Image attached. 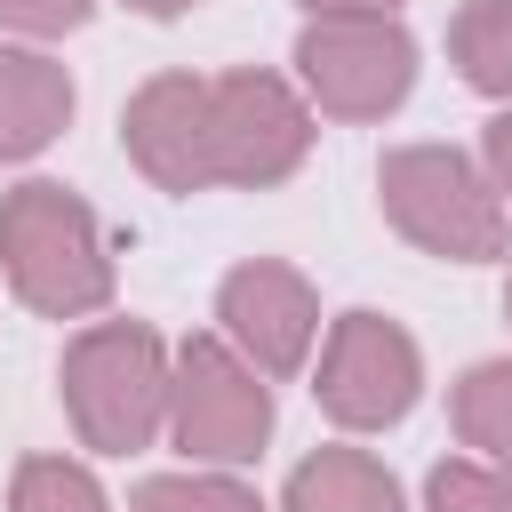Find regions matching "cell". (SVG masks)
<instances>
[{
	"instance_id": "obj_3",
	"label": "cell",
	"mask_w": 512,
	"mask_h": 512,
	"mask_svg": "<svg viewBox=\"0 0 512 512\" xmlns=\"http://www.w3.org/2000/svg\"><path fill=\"white\" fill-rule=\"evenodd\" d=\"M376 200L400 240H416L424 256H448V264H488L512 240L496 176L456 144H392L376 160Z\"/></svg>"
},
{
	"instance_id": "obj_16",
	"label": "cell",
	"mask_w": 512,
	"mask_h": 512,
	"mask_svg": "<svg viewBox=\"0 0 512 512\" xmlns=\"http://www.w3.org/2000/svg\"><path fill=\"white\" fill-rule=\"evenodd\" d=\"M424 512H512V472L480 456H440L424 472Z\"/></svg>"
},
{
	"instance_id": "obj_6",
	"label": "cell",
	"mask_w": 512,
	"mask_h": 512,
	"mask_svg": "<svg viewBox=\"0 0 512 512\" xmlns=\"http://www.w3.org/2000/svg\"><path fill=\"white\" fill-rule=\"evenodd\" d=\"M304 152H312V104H304L296 80H280L264 64L208 80V168H216V184H240V192L288 184L304 168Z\"/></svg>"
},
{
	"instance_id": "obj_18",
	"label": "cell",
	"mask_w": 512,
	"mask_h": 512,
	"mask_svg": "<svg viewBox=\"0 0 512 512\" xmlns=\"http://www.w3.org/2000/svg\"><path fill=\"white\" fill-rule=\"evenodd\" d=\"M480 168H488V176H496V192L512 200V104L488 120V136H480Z\"/></svg>"
},
{
	"instance_id": "obj_2",
	"label": "cell",
	"mask_w": 512,
	"mask_h": 512,
	"mask_svg": "<svg viewBox=\"0 0 512 512\" xmlns=\"http://www.w3.org/2000/svg\"><path fill=\"white\" fill-rule=\"evenodd\" d=\"M56 392H64L80 448H96V456L152 448V432L168 424V344H160V328L88 320L56 360Z\"/></svg>"
},
{
	"instance_id": "obj_10",
	"label": "cell",
	"mask_w": 512,
	"mask_h": 512,
	"mask_svg": "<svg viewBox=\"0 0 512 512\" xmlns=\"http://www.w3.org/2000/svg\"><path fill=\"white\" fill-rule=\"evenodd\" d=\"M72 72L48 48H8L0 40V160H32L72 128Z\"/></svg>"
},
{
	"instance_id": "obj_5",
	"label": "cell",
	"mask_w": 512,
	"mask_h": 512,
	"mask_svg": "<svg viewBox=\"0 0 512 512\" xmlns=\"http://www.w3.org/2000/svg\"><path fill=\"white\" fill-rule=\"evenodd\" d=\"M296 88L328 120H384L416 88V32L384 8L312 16L296 32Z\"/></svg>"
},
{
	"instance_id": "obj_15",
	"label": "cell",
	"mask_w": 512,
	"mask_h": 512,
	"mask_svg": "<svg viewBox=\"0 0 512 512\" xmlns=\"http://www.w3.org/2000/svg\"><path fill=\"white\" fill-rule=\"evenodd\" d=\"M8 512H112V496L72 456H24L8 480Z\"/></svg>"
},
{
	"instance_id": "obj_21",
	"label": "cell",
	"mask_w": 512,
	"mask_h": 512,
	"mask_svg": "<svg viewBox=\"0 0 512 512\" xmlns=\"http://www.w3.org/2000/svg\"><path fill=\"white\" fill-rule=\"evenodd\" d=\"M504 320H512V272H504Z\"/></svg>"
},
{
	"instance_id": "obj_11",
	"label": "cell",
	"mask_w": 512,
	"mask_h": 512,
	"mask_svg": "<svg viewBox=\"0 0 512 512\" xmlns=\"http://www.w3.org/2000/svg\"><path fill=\"white\" fill-rule=\"evenodd\" d=\"M280 512H400V480L368 456V448H312L288 488H280Z\"/></svg>"
},
{
	"instance_id": "obj_4",
	"label": "cell",
	"mask_w": 512,
	"mask_h": 512,
	"mask_svg": "<svg viewBox=\"0 0 512 512\" xmlns=\"http://www.w3.org/2000/svg\"><path fill=\"white\" fill-rule=\"evenodd\" d=\"M192 464H248L272 440V376H256L216 328L184 336L168 352V424H160Z\"/></svg>"
},
{
	"instance_id": "obj_20",
	"label": "cell",
	"mask_w": 512,
	"mask_h": 512,
	"mask_svg": "<svg viewBox=\"0 0 512 512\" xmlns=\"http://www.w3.org/2000/svg\"><path fill=\"white\" fill-rule=\"evenodd\" d=\"M136 16H152V24H168V16H184V8H200V0H128Z\"/></svg>"
},
{
	"instance_id": "obj_13",
	"label": "cell",
	"mask_w": 512,
	"mask_h": 512,
	"mask_svg": "<svg viewBox=\"0 0 512 512\" xmlns=\"http://www.w3.org/2000/svg\"><path fill=\"white\" fill-rule=\"evenodd\" d=\"M448 64L472 96L512 104V0H464L448 16Z\"/></svg>"
},
{
	"instance_id": "obj_9",
	"label": "cell",
	"mask_w": 512,
	"mask_h": 512,
	"mask_svg": "<svg viewBox=\"0 0 512 512\" xmlns=\"http://www.w3.org/2000/svg\"><path fill=\"white\" fill-rule=\"evenodd\" d=\"M120 144L160 192H176V200L208 192L216 184V168H208V80L200 72H152L120 104Z\"/></svg>"
},
{
	"instance_id": "obj_1",
	"label": "cell",
	"mask_w": 512,
	"mask_h": 512,
	"mask_svg": "<svg viewBox=\"0 0 512 512\" xmlns=\"http://www.w3.org/2000/svg\"><path fill=\"white\" fill-rule=\"evenodd\" d=\"M0 272L16 304H32L40 320H88L112 304L104 224L56 176H24L16 192H0Z\"/></svg>"
},
{
	"instance_id": "obj_7",
	"label": "cell",
	"mask_w": 512,
	"mask_h": 512,
	"mask_svg": "<svg viewBox=\"0 0 512 512\" xmlns=\"http://www.w3.org/2000/svg\"><path fill=\"white\" fill-rule=\"evenodd\" d=\"M424 392V352L392 312H336L320 336L312 400L344 432H392Z\"/></svg>"
},
{
	"instance_id": "obj_19",
	"label": "cell",
	"mask_w": 512,
	"mask_h": 512,
	"mask_svg": "<svg viewBox=\"0 0 512 512\" xmlns=\"http://www.w3.org/2000/svg\"><path fill=\"white\" fill-rule=\"evenodd\" d=\"M304 8H312V16H352V8H384V16H392L400 0H304Z\"/></svg>"
},
{
	"instance_id": "obj_12",
	"label": "cell",
	"mask_w": 512,
	"mask_h": 512,
	"mask_svg": "<svg viewBox=\"0 0 512 512\" xmlns=\"http://www.w3.org/2000/svg\"><path fill=\"white\" fill-rule=\"evenodd\" d=\"M448 424L480 464L512 472V360H472L448 384Z\"/></svg>"
},
{
	"instance_id": "obj_14",
	"label": "cell",
	"mask_w": 512,
	"mask_h": 512,
	"mask_svg": "<svg viewBox=\"0 0 512 512\" xmlns=\"http://www.w3.org/2000/svg\"><path fill=\"white\" fill-rule=\"evenodd\" d=\"M128 512H272V504L216 464V472H152V480H136Z\"/></svg>"
},
{
	"instance_id": "obj_17",
	"label": "cell",
	"mask_w": 512,
	"mask_h": 512,
	"mask_svg": "<svg viewBox=\"0 0 512 512\" xmlns=\"http://www.w3.org/2000/svg\"><path fill=\"white\" fill-rule=\"evenodd\" d=\"M88 8L96 0H0V24L24 32V40H64V32L88 24Z\"/></svg>"
},
{
	"instance_id": "obj_8",
	"label": "cell",
	"mask_w": 512,
	"mask_h": 512,
	"mask_svg": "<svg viewBox=\"0 0 512 512\" xmlns=\"http://www.w3.org/2000/svg\"><path fill=\"white\" fill-rule=\"evenodd\" d=\"M216 336L256 368V376H296L320 336V296L296 264L248 256L216 280Z\"/></svg>"
}]
</instances>
